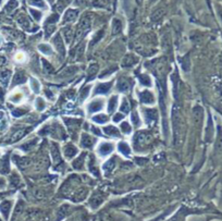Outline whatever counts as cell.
Masks as SVG:
<instances>
[{
	"instance_id": "28",
	"label": "cell",
	"mask_w": 222,
	"mask_h": 221,
	"mask_svg": "<svg viewBox=\"0 0 222 221\" xmlns=\"http://www.w3.org/2000/svg\"><path fill=\"white\" fill-rule=\"evenodd\" d=\"M31 88L35 94H38L40 92V85L36 79H31Z\"/></svg>"
},
{
	"instance_id": "50",
	"label": "cell",
	"mask_w": 222,
	"mask_h": 221,
	"mask_svg": "<svg viewBox=\"0 0 222 221\" xmlns=\"http://www.w3.org/2000/svg\"><path fill=\"white\" fill-rule=\"evenodd\" d=\"M92 132L94 133L95 135H100L101 134V132H100V130L98 129V127H92Z\"/></svg>"
},
{
	"instance_id": "27",
	"label": "cell",
	"mask_w": 222,
	"mask_h": 221,
	"mask_svg": "<svg viewBox=\"0 0 222 221\" xmlns=\"http://www.w3.org/2000/svg\"><path fill=\"white\" fill-rule=\"evenodd\" d=\"M38 49L42 52V53H45V55L49 56V55H53V50H51V47L47 44H40L38 46Z\"/></svg>"
},
{
	"instance_id": "18",
	"label": "cell",
	"mask_w": 222,
	"mask_h": 221,
	"mask_svg": "<svg viewBox=\"0 0 222 221\" xmlns=\"http://www.w3.org/2000/svg\"><path fill=\"white\" fill-rule=\"evenodd\" d=\"M87 195V190L86 189H80L78 192H75L74 195H73V201H81L86 197Z\"/></svg>"
},
{
	"instance_id": "46",
	"label": "cell",
	"mask_w": 222,
	"mask_h": 221,
	"mask_svg": "<svg viewBox=\"0 0 222 221\" xmlns=\"http://www.w3.org/2000/svg\"><path fill=\"white\" fill-rule=\"evenodd\" d=\"M24 58H25V56H24V53H22V52H19V53H16L15 55V61H18V62H22V61H24Z\"/></svg>"
},
{
	"instance_id": "36",
	"label": "cell",
	"mask_w": 222,
	"mask_h": 221,
	"mask_svg": "<svg viewBox=\"0 0 222 221\" xmlns=\"http://www.w3.org/2000/svg\"><path fill=\"white\" fill-rule=\"evenodd\" d=\"M35 107H36V109L38 110V111H42V110L45 109V107H46V104H45V101H44V99L42 98H37L36 99V102H35Z\"/></svg>"
},
{
	"instance_id": "52",
	"label": "cell",
	"mask_w": 222,
	"mask_h": 221,
	"mask_svg": "<svg viewBox=\"0 0 222 221\" xmlns=\"http://www.w3.org/2000/svg\"><path fill=\"white\" fill-rule=\"evenodd\" d=\"M57 20H58V15H57V14H53V17H51V19H50V17H49V19H48V23L50 22V24H53V22H56V21H57Z\"/></svg>"
},
{
	"instance_id": "2",
	"label": "cell",
	"mask_w": 222,
	"mask_h": 221,
	"mask_svg": "<svg viewBox=\"0 0 222 221\" xmlns=\"http://www.w3.org/2000/svg\"><path fill=\"white\" fill-rule=\"evenodd\" d=\"M90 28V21L88 17H83L81 20L80 24H78V28L76 30V36H75V40L76 42H78V40H81L85 35L86 32H88Z\"/></svg>"
},
{
	"instance_id": "41",
	"label": "cell",
	"mask_w": 222,
	"mask_h": 221,
	"mask_svg": "<svg viewBox=\"0 0 222 221\" xmlns=\"http://www.w3.org/2000/svg\"><path fill=\"white\" fill-rule=\"evenodd\" d=\"M67 210H69V206H67V205H62V206L60 207V209H59V212H58V216H60L59 219L63 218V217L67 214Z\"/></svg>"
},
{
	"instance_id": "35",
	"label": "cell",
	"mask_w": 222,
	"mask_h": 221,
	"mask_svg": "<svg viewBox=\"0 0 222 221\" xmlns=\"http://www.w3.org/2000/svg\"><path fill=\"white\" fill-rule=\"evenodd\" d=\"M98 71V65L97 64H92L88 69V79H92L93 77L95 76L96 73Z\"/></svg>"
},
{
	"instance_id": "6",
	"label": "cell",
	"mask_w": 222,
	"mask_h": 221,
	"mask_svg": "<svg viewBox=\"0 0 222 221\" xmlns=\"http://www.w3.org/2000/svg\"><path fill=\"white\" fill-rule=\"evenodd\" d=\"M95 143H96L95 137L90 136V135L86 134V133H83L82 136H81V145L84 148H92Z\"/></svg>"
},
{
	"instance_id": "13",
	"label": "cell",
	"mask_w": 222,
	"mask_h": 221,
	"mask_svg": "<svg viewBox=\"0 0 222 221\" xmlns=\"http://www.w3.org/2000/svg\"><path fill=\"white\" fill-rule=\"evenodd\" d=\"M118 101H119V97L117 95H113V96L110 97L109 102H108V112L109 113L115 112V110L118 107Z\"/></svg>"
},
{
	"instance_id": "12",
	"label": "cell",
	"mask_w": 222,
	"mask_h": 221,
	"mask_svg": "<svg viewBox=\"0 0 222 221\" xmlns=\"http://www.w3.org/2000/svg\"><path fill=\"white\" fill-rule=\"evenodd\" d=\"M111 88V83H102V84H98L97 87L95 88V94L96 95H104L107 94Z\"/></svg>"
},
{
	"instance_id": "33",
	"label": "cell",
	"mask_w": 222,
	"mask_h": 221,
	"mask_svg": "<svg viewBox=\"0 0 222 221\" xmlns=\"http://www.w3.org/2000/svg\"><path fill=\"white\" fill-rule=\"evenodd\" d=\"M22 98H23V95L21 94V93H13L9 99H10L12 102H14V104H19V102L22 100Z\"/></svg>"
},
{
	"instance_id": "39",
	"label": "cell",
	"mask_w": 222,
	"mask_h": 221,
	"mask_svg": "<svg viewBox=\"0 0 222 221\" xmlns=\"http://www.w3.org/2000/svg\"><path fill=\"white\" fill-rule=\"evenodd\" d=\"M120 111L123 112V113H127V112L130 111V104L127 102V100L125 99V98L123 99L122 104H121V106H120Z\"/></svg>"
},
{
	"instance_id": "24",
	"label": "cell",
	"mask_w": 222,
	"mask_h": 221,
	"mask_svg": "<svg viewBox=\"0 0 222 221\" xmlns=\"http://www.w3.org/2000/svg\"><path fill=\"white\" fill-rule=\"evenodd\" d=\"M121 28H122V24H121V21L119 19H115L112 21V34L117 35L121 32Z\"/></svg>"
},
{
	"instance_id": "40",
	"label": "cell",
	"mask_w": 222,
	"mask_h": 221,
	"mask_svg": "<svg viewBox=\"0 0 222 221\" xmlns=\"http://www.w3.org/2000/svg\"><path fill=\"white\" fill-rule=\"evenodd\" d=\"M78 71V69L75 67H70V68H67V69H65L64 71L62 72V75L63 76H70V75H73L75 72Z\"/></svg>"
},
{
	"instance_id": "51",
	"label": "cell",
	"mask_w": 222,
	"mask_h": 221,
	"mask_svg": "<svg viewBox=\"0 0 222 221\" xmlns=\"http://www.w3.org/2000/svg\"><path fill=\"white\" fill-rule=\"evenodd\" d=\"M24 113H25V111L22 109H19V110H16V111L13 112V114H14L15 117H20V116H22V114H24Z\"/></svg>"
},
{
	"instance_id": "3",
	"label": "cell",
	"mask_w": 222,
	"mask_h": 221,
	"mask_svg": "<svg viewBox=\"0 0 222 221\" xmlns=\"http://www.w3.org/2000/svg\"><path fill=\"white\" fill-rule=\"evenodd\" d=\"M150 141V135L146 132H138L136 133L134 136V144L136 146V148H140L142 146H145L146 144H148Z\"/></svg>"
},
{
	"instance_id": "48",
	"label": "cell",
	"mask_w": 222,
	"mask_h": 221,
	"mask_svg": "<svg viewBox=\"0 0 222 221\" xmlns=\"http://www.w3.org/2000/svg\"><path fill=\"white\" fill-rule=\"evenodd\" d=\"M93 5L95 6V7L100 8L105 5V1H104V0H93Z\"/></svg>"
},
{
	"instance_id": "49",
	"label": "cell",
	"mask_w": 222,
	"mask_h": 221,
	"mask_svg": "<svg viewBox=\"0 0 222 221\" xmlns=\"http://www.w3.org/2000/svg\"><path fill=\"white\" fill-rule=\"evenodd\" d=\"M31 3L34 6H42V7H44L42 0H31Z\"/></svg>"
},
{
	"instance_id": "16",
	"label": "cell",
	"mask_w": 222,
	"mask_h": 221,
	"mask_svg": "<svg viewBox=\"0 0 222 221\" xmlns=\"http://www.w3.org/2000/svg\"><path fill=\"white\" fill-rule=\"evenodd\" d=\"M102 201H104L102 195L96 193L95 195H93L92 199H90V206H92L93 208H97L98 206H100V204H101Z\"/></svg>"
},
{
	"instance_id": "29",
	"label": "cell",
	"mask_w": 222,
	"mask_h": 221,
	"mask_svg": "<svg viewBox=\"0 0 222 221\" xmlns=\"http://www.w3.org/2000/svg\"><path fill=\"white\" fill-rule=\"evenodd\" d=\"M140 82L142 85H144V86H151V79H150L148 75H140Z\"/></svg>"
},
{
	"instance_id": "1",
	"label": "cell",
	"mask_w": 222,
	"mask_h": 221,
	"mask_svg": "<svg viewBox=\"0 0 222 221\" xmlns=\"http://www.w3.org/2000/svg\"><path fill=\"white\" fill-rule=\"evenodd\" d=\"M172 127H173V142L175 147H180L181 138H182V121H181L180 109L177 105H174L172 108Z\"/></svg>"
},
{
	"instance_id": "31",
	"label": "cell",
	"mask_w": 222,
	"mask_h": 221,
	"mask_svg": "<svg viewBox=\"0 0 222 221\" xmlns=\"http://www.w3.org/2000/svg\"><path fill=\"white\" fill-rule=\"evenodd\" d=\"M88 167H89V171L92 173H95L96 175H98V170L96 168V164H95V159L94 157L90 156L89 157V161H88Z\"/></svg>"
},
{
	"instance_id": "10",
	"label": "cell",
	"mask_w": 222,
	"mask_h": 221,
	"mask_svg": "<svg viewBox=\"0 0 222 221\" xmlns=\"http://www.w3.org/2000/svg\"><path fill=\"white\" fill-rule=\"evenodd\" d=\"M140 99L143 104L150 105L155 101V97H154L152 93L148 92V90H143V92L140 94Z\"/></svg>"
},
{
	"instance_id": "38",
	"label": "cell",
	"mask_w": 222,
	"mask_h": 221,
	"mask_svg": "<svg viewBox=\"0 0 222 221\" xmlns=\"http://www.w3.org/2000/svg\"><path fill=\"white\" fill-rule=\"evenodd\" d=\"M131 120H132L133 124H134L135 127H140V117H138V113L136 111H133L132 112V116H131Z\"/></svg>"
},
{
	"instance_id": "34",
	"label": "cell",
	"mask_w": 222,
	"mask_h": 221,
	"mask_svg": "<svg viewBox=\"0 0 222 221\" xmlns=\"http://www.w3.org/2000/svg\"><path fill=\"white\" fill-rule=\"evenodd\" d=\"M171 42H170V36L169 34H165L162 36V48H165L166 50L169 49Z\"/></svg>"
},
{
	"instance_id": "21",
	"label": "cell",
	"mask_w": 222,
	"mask_h": 221,
	"mask_svg": "<svg viewBox=\"0 0 222 221\" xmlns=\"http://www.w3.org/2000/svg\"><path fill=\"white\" fill-rule=\"evenodd\" d=\"M63 36H64V39H65V42H69L72 40V37H73V31H72V28L71 26H67V28H63Z\"/></svg>"
},
{
	"instance_id": "20",
	"label": "cell",
	"mask_w": 222,
	"mask_h": 221,
	"mask_svg": "<svg viewBox=\"0 0 222 221\" xmlns=\"http://www.w3.org/2000/svg\"><path fill=\"white\" fill-rule=\"evenodd\" d=\"M115 159H110V160H108V161L102 166V169H104V171H105L106 173H109V172H112V170L115 169Z\"/></svg>"
},
{
	"instance_id": "14",
	"label": "cell",
	"mask_w": 222,
	"mask_h": 221,
	"mask_svg": "<svg viewBox=\"0 0 222 221\" xmlns=\"http://www.w3.org/2000/svg\"><path fill=\"white\" fill-rule=\"evenodd\" d=\"M118 149H119V152L125 157H129L131 155V147H130V145L125 142L119 143V144H118Z\"/></svg>"
},
{
	"instance_id": "45",
	"label": "cell",
	"mask_w": 222,
	"mask_h": 221,
	"mask_svg": "<svg viewBox=\"0 0 222 221\" xmlns=\"http://www.w3.org/2000/svg\"><path fill=\"white\" fill-rule=\"evenodd\" d=\"M31 13L33 14V17H34V19H35L36 21H39L40 19H42V13H40L39 11H36V10H34V9H31Z\"/></svg>"
},
{
	"instance_id": "9",
	"label": "cell",
	"mask_w": 222,
	"mask_h": 221,
	"mask_svg": "<svg viewBox=\"0 0 222 221\" xmlns=\"http://www.w3.org/2000/svg\"><path fill=\"white\" fill-rule=\"evenodd\" d=\"M50 153H51V158L55 164H58L59 162H61V156L60 152H59V147L56 143H51L50 146Z\"/></svg>"
},
{
	"instance_id": "15",
	"label": "cell",
	"mask_w": 222,
	"mask_h": 221,
	"mask_svg": "<svg viewBox=\"0 0 222 221\" xmlns=\"http://www.w3.org/2000/svg\"><path fill=\"white\" fill-rule=\"evenodd\" d=\"M85 155L86 154H81V156H78V158L75 159L73 161V168L76 170H82L83 167H84L85 164Z\"/></svg>"
},
{
	"instance_id": "44",
	"label": "cell",
	"mask_w": 222,
	"mask_h": 221,
	"mask_svg": "<svg viewBox=\"0 0 222 221\" xmlns=\"http://www.w3.org/2000/svg\"><path fill=\"white\" fill-rule=\"evenodd\" d=\"M24 134H25V131H24V130H21V131H18V132H16V133H15V134L12 136V141H19V139H20L21 137H22Z\"/></svg>"
},
{
	"instance_id": "37",
	"label": "cell",
	"mask_w": 222,
	"mask_h": 221,
	"mask_svg": "<svg viewBox=\"0 0 222 221\" xmlns=\"http://www.w3.org/2000/svg\"><path fill=\"white\" fill-rule=\"evenodd\" d=\"M121 131L124 133V134H130L132 132V129H131V125L129 124V122L124 121L121 123Z\"/></svg>"
},
{
	"instance_id": "47",
	"label": "cell",
	"mask_w": 222,
	"mask_h": 221,
	"mask_svg": "<svg viewBox=\"0 0 222 221\" xmlns=\"http://www.w3.org/2000/svg\"><path fill=\"white\" fill-rule=\"evenodd\" d=\"M123 118H124V116H123L122 113H120V112H119V113H117V114H115V117H113V121L115 122H120V121H122L123 120Z\"/></svg>"
},
{
	"instance_id": "42",
	"label": "cell",
	"mask_w": 222,
	"mask_h": 221,
	"mask_svg": "<svg viewBox=\"0 0 222 221\" xmlns=\"http://www.w3.org/2000/svg\"><path fill=\"white\" fill-rule=\"evenodd\" d=\"M25 75L22 74V73H19V74H16V76H15L14 79V84H20V83H24L25 82Z\"/></svg>"
},
{
	"instance_id": "32",
	"label": "cell",
	"mask_w": 222,
	"mask_h": 221,
	"mask_svg": "<svg viewBox=\"0 0 222 221\" xmlns=\"http://www.w3.org/2000/svg\"><path fill=\"white\" fill-rule=\"evenodd\" d=\"M90 88H92L90 86H86V87H84V88L82 90V92H81V94H80V100H81V101H84V100L88 97Z\"/></svg>"
},
{
	"instance_id": "43",
	"label": "cell",
	"mask_w": 222,
	"mask_h": 221,
	"mask_svg": "<svg viewBox=\"0 0 222 221\" xmlns=\"http://www.w3.org/2000/svg\"><path fill=\"white\" fill-rule=\"evenodd\" d=\"M42 68H44V70H45L46 72H51V71H53L51 64H49V62L46 61L45 59H42Z\"/></svg>"
},
{
	"instance_id": "5",
	"label": "cell",
	"mask_w": 222,
	"mask_h": 221,
	"mask_svg": "<svg viewBox=\"0 0 222 221\" xmlns=\"http://www.w3.org/2000/svg\"><path fill=\"white\" fill-rule=\"evenodd\" d=\"M104 108V100L102 99H95L92 102H89L87 106V111L89 113H95L98 112Z\"/></svg>"
},
{
	"instance_id": "7",
	"label": "cell",
	"mask_w": 222,
	"mask_h": 221,
	"mask_svg": "<svg viewBox=\"0 0 222 221\" xmlns=\"http://www.w3.org/2000/svg\"><path fill=\"white\" fill-rule=\"evenodd\" d=\"M145 116V121L147 122L148 124H152V123H156L158 118V113L155 109H146L144 112Z\"/></svg>"
},
{
	"instance_id": "23",
	"label": "cell",
	"mask_w": 222,
	"mask_h": 221,
	"mask_svg": "<svg viewBox=\"0 0 222 221\" xmlns=\"http://www.w3.org/2000/svg\"><path fill=\"white\" fill-rule=\"evenodd\" d=\"M136 62H137L136 58H135L134 56H132V55H129V56H126V57H125L124 60H123L122 65H123V67H132V65L135 64Z\"/></svg>"
},
{
	"instance_id": "26",
	"label": "cell",
	"mask_w": 222,
	"mask_h": 221,
	"mask_svg": "<svg viewBox=\"0 0 222 221\" xmlns=\"http://www.w3.org/2000/svg\"><path fill=\"white\" fill-rule=\"evenodd\" d=\"M93 121L96 122V123H99V124H104L106 122H108V117L106 114H97L95 117H93Z\"/></svg>"
},
{
	"instance_id": "22",
	"label": "cell",
	"mask_w": 222,
	"mask_h": 221,
	"mask_svg": "<svg viewBox=\"0 0 222 221\" xmlns=\"http://www.w3.org/2000/svg\"><path fill=\"white\" fill-rule=\"evenodd\" d=\"M130 88V83L129 81L125 79H121L118 83V90H120V92H126L127 90Z\"/></svg>"
},
{
	"instance_id": "25",
	"label": "cell",
	"mask_w": 222,
	"mask_h": 221,
	"mask_svg": "<svg viewBox=\"0 0 222 221\" xmlns=\"http://www.w3.org/2000/svg\"><path fill=\"white\" fill-rule=\"evenodd\" d=\"M193 116H194V119L196 122H200L202 118V109L197 106V107L194 108V111H193Z\"/></svg>"
},
{
	"instance_id": "53",
	"label": "cell",
	"mask_w": 222,
	"mask_h": 221,
	"mask_svg": "<svg viewBox=\"0 0 222 221\" xmlns=\"http://www.w3.org/2000/svg\"><path fill=\"white\" fill-rule=\"evenodd\" d=\"M136 161L140 162V164H143L147 161V160H146V159H142V158H136Z\"/></svg>"
},
{
	"instance_id": "54",
	"label": "cell",
	"mask_w": 222,
	"mask_h": 221,
	"mask_svg": "<svg viewBox=\"0 0 222 221\" xmlns=\"http://www.w3.org/2000/svg\"><path fill=\"white\" fill-rule=\"evenodd\" d=\"M2 42V37H1V35H0V44Z\"/></svg>"
},
{
	"instance_id": "4",
	"label": "cell",
	"mask_w": 222,
	"mask_h": 221,
	"mask_svg": "<svg viewBox=\"0 0 222 221\" xmlns=\"http://www.w3.org/2000/svg\"><path fill=\"white\" fill-rule=\"evenodd\" d=\"M112 152H113L112 143H108V142L101 143L97 148V153L99 154V156H101V157L108 156V155H110Z\"/></svg>"
},
{
	"instance_id": "11",
	"label": "cell",
	"mask_w": 222,
	"mask_h": 221,
	"mask_svg": "<svg viewBox=\"0 0 222 221\" xmlns=\"http://www.w3.org/2000/svg\"><path fill=\"white\" fill-rule=\"evenodd\" d=\"M63 153H64V156L67 157V159H71L78 154V148L72 144H67V145H65Z\"/></svg>"
},
{
	"instance_id": "30",
	"label": "cell",
	"mask_w": 222,
	"mask_h": 221,
	"mask_svg": "<svg viewBox=\"0 0 222 221\" xmlns=\"http://www.w3.org/2000/svg\"><path fill=\"white\" fill-rule=\"evenodd\" d=\"M163 14H165V10H162V9H159V10L155 11V13H152V15H151V21L157 22V21L161 20Z\"/></svg>"
},
{
	"instance_id": "8",
	"label": "cell",
	"mask_w": 222,
	"mask_h": 221,
	"mask_svg": "<svg viewBox=\"0 0 222 221\" xmlns=\"http://www.w3.org/2000/svg\"><path fill=\"white\" fill-rule=\"evenodd\" d=\"M53 45H55L56 49H57V51L60 53L61 56H64L65 53V47H64V44H63L62 42V38H61V36L59 34L56 35L55 37H53Z\"/></svg>"
},
{
	"instance_id": "17",
	"label": "cell",
	"mask_w": 222,
	"mask_h": 221,
	"mask_svg": "<svg viewBox=\"0 0 222 221\" xmlns=\"http://www.w3.org/2000/svg\"><path fill=\"white\" fill-rule=\"evenodd\" d=\"M78 11L69 9V10L65 12V15H64V17H63V21H64V22H73V21L76 19V17H78Z\"/></svg>"
},
{
	"instance_id": "19",
	"label": "cell",
	"mask_w": 222,
	"mask_h": 221,
	"mask_svg": "<svg viewBox=\"0 0 222 221\" xmlns=\"http://www.w3.org/2000/svg\"><path fill=\"white\" fill-rule=\"evenodd\" d=\"M104 132L107 135H109V136H119L120 135L119 130L115 127H112V125H107V127H104Z\"/></svg>"
}]
</instances>
